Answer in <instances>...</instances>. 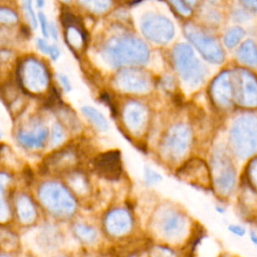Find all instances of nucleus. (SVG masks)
Masks as SVG:
<instances>
[{
    "label": "nucleus",
    "instance_id": "obj_5",
    "mask_svg": "<svg viewBox=\"0 0 257 257\" xmlns=\"http://www.w3.org/2000/svg\"><path fill=\"white\" fill-rule=\"evenodd\" d=\"M45 171H52L56 174H64L74 168L78 162L77 152L71 147H66L57 152H54L44 160Z\"/></svg>",
    "mask_w": 257,
    "mask_h": 257
},
{
    "label": "nucleus",
    "instance_id": "obj_9",
    "mask_svg": "<svg viewBox=\"0 0 257 257\" xmlns=\"http://www.w3.org/2000/svg\"><path fill=\"white\" fill-rule=\"evenodd\" d=\"M15 206L17 217L22 224H31L36 219V208L28 196L18 197Z\"/></svg>",
    "mask_w": 257,
    "mask_h": 257
},
{
    "label": "nucleus",
    "instance_id": "obj_18",
    "mask_svg": "<svg viewBox=\"0 0 257 257\" xmlns=\"http://www.w3.org/2000/svg\"><path fill=\"white\" fill-rule=\"evenodd\" d=\"M243 35H244V30L239 27H235L227 32L225 36V43L227 44V46L232 47L237 44V42L243 37Z\"/></svg>",
    "mask_w": 257,
    "mask_h": 257
},
{
    "label": "nucleus",
    "instance_id": "obj_3",
    "mask_svg": "<svg viewBox=\"0 0 257 257\" xmlns=\"http://www.w3.org/2000/svg\"><path fill=\"white\" fill-rule=\"evenodd\" d=\"M19 85L30 94H38L49 85V73L46 66L35 57H27L19 63L16 70Z\"/></svg>",
    "mask_w": 257,
    "mask_h": 257
},
{
    "label": "nucleus",
    "instance_id": "obj_8",
    "mask_svg": "<svg viewBox=\"0 0 257 257\" xmlns=\"http://www.w3.org/2000/svg\"><path fill=\"white\" fill-rule=\"evenodd\" d=\"M48 138V130L45 126H38L33 132L20 131L17 134L18 143L27 149H40Z\"/></svg>",
    "mask_w": 257,
    "mask_h": 257
},
{
    "label": "nucleus",
    "instance_id": "obj_21",
    "mask_svg": "<svg viewBox=\"0 0 257 257\" xmlns=\"http://www.w3.org/2000/svg\"><path fill=\"white\" fill-rule=\"evenodd\" d=\"M176 10L182 15H189L191 13V7L185 2V0H170Z\"/></svg>",
    "mask_w": 257,
    "mask_h": 257
},
{
    "label": "nucleus",
    "instance_id": "obj_11",
    "mask_svg": "<svg viewBox=\"0 0 257 257\" xmlns=\"http://www.w3.org/2000/svg\"><path fill=\"white\" fill-rule=\"evenodd\" d=\"M82 113L100 131H106L108 125L104 116L95 108L91 106H83L81 108Z\"/></svg>",
    "mask_w": 257,
    "mask_h": 257
},
{
    "label": "nucleus",
    "instance_id": "obj_22",
    "mask_svg": "<svg viewBox=\"0 0 257 257\" xmlns=\"http://www.w3.org/2000/svg\"><path fill=\"white\" fill-rule=\"evenodd\" d=\"M36 45H37L38 49H39L41 52H43L44 54L48 55L50 44H48V42H47L44 38H37V39H36Z\"/></svg>",
    "mask_w": 257,
    "mask_h": 257
},
{
    "label": "nucleus",
    "instance_id": "obj_33",
    "mask_svg": "<svg viewBox=\"0 0 257 257\" xmlns=\"http://www.w3.org/2000/svg\"><path fill=\"white\" fill-rule=\"evenodd\" d=\"M209 1H211V2H214V1H216V0H209Z\"/></svg>",
    "mask_w": 257,
    "mask_h": 257
},
{
    "label": "nucleus",
    "instance_id": "obj_19",
    "mask_svg": "<svg viewBox=\"0 0 257 257\" xmlns=\"http://www.w3.org/2000/svg\"><path fill=\"white\" fill-rule=\"evenodd\" d=\"M64 138V134H63V128L59 123H54L52 126V131H51V145L52 146H57L59 145Z\"/></svg>",
    "mask_w": 257,
    "mask_h": 257
},
{
    "label": "nucleus",
    "instance_id": "obj_1",
    "mask_svg": "<svg viewBox=\"0 0 257 257\" xmlns=\"http://www.w3.org/2000/svg\"><path fill=\"white\" fill-rule=\"evenodd\" d=\"M43 206L58 218H68L75 212L76 203L69 191L60 183L46 182L38 192Z\"/></svg>",
    "mask_w": 257,
    "mask_h": 257
},
{
    "label": "nucleus",
    "instance_id": "obj_7",
    "mask_svg": "<svg viewBox=\"0 0 257 257\" xmlns=\"http://www.w3.org/2000/svg\"><path fill=\"white\" fill-rule=\"evenodd\" d=\"M185 31L187 37L198 47V49L207 58L211 60L222 59V51L215 39L207 36L206 34L192 26H187Z\"/></svg>",
    "mask_w": 257,
    "mask_h": 257
},
{
    "label": "nucleus",
    "instance_id": "obj_15",
    "mask_svg": "<svg viewBox=\"0 0 257 257\" xmlns=\"http://www.w3.org/2000/svg\"><path fill=\"white\" fill-rule=\"evenodd\" d=\"M74 234L79 240L83 242H91L96 236L95 231L85 225H76L74 227Z\"/></svg>",
    "mask_w": 257,
    "mask_h": 257
},
{
    "label": "nucleus",
    "instance_id": "obj_28",
    "mask_svg": "<svg viewBox=\"0 0 257 257\" xmlns=\"http://www.w3.org/2000/svg\"><path fill=\"white\" fill-rule=\"evenodd\" d=\"M24 176H25V180H26V182L29 184L30 182H32V180H33V173L30 171V170H26L25 172H24Z\"/></svg>",
    "mask_w": 257,
    "mask_h": 257
},
{
    "label": "nucleus",
    "instance_id": "obj_12",
    "mask_svg": "<svg viewBox=\"0 0 257 257\" xmlns=\"http://www.w3.org/2000/svg\"><path fill=\"white\" fill-rule=\"evenodd\" d=\"M77 2L86 10L97 14L105 12L111 5V0H77Z\"/></svg>",
    "mask_w": 257,
    "mask_h": 257
},
{
    "label": "nucleus",
    "instance_id": "obj_2",
    "mask_svg": "<svg viewBox=\"0 0 257 257\" xmlns=\"http://www.w3.org/2000/svg\"><path fill=\"white\" fill-rule=\"evenodd\" d=\"M147 55L146 45L134 37L111 38L103 47V56L113 65L128 61H145Z\"/></svg>",
    "mask_w": 257,
    "mask_h": 257
},
{
    "label": "nucleus",
    "instance_id": "obj_25",
    "mask_svg": "<svg viewBox=\"0 0 257 257\" xmlns=\"http://www.w3.org/2000/svg\"><path fill=\"white\" fill-rule=\"evenodd\" d=\"M246 8L251 11L257 12V0H239Z\"/></svg>",
    "mask_w": 257,
    "mask_h": 257
},
{
    "label": "nucleus",
    "instance_id": "obj_14",
    "mask_svg": "<svg viewBox=\"0 0 257 257\" xmlns=\"http://www.w3.org/2000/svg\"><path fill=\"white\" fill-rule=\"evenodd\" d=\"M240 56L244 61H257V49L254 43L251 41H246L240 49Z\"/></svg>",
    "mask_w": 257,
    "mask_h": 257
},
{
    "label": "nucleus",
    "instance_id": "obj_26",
    "mask_svg": "<svg viewBox=\"0 0 257 257\" xmlns=\"http://www.w3.org/2000/svg\"><path fill=\"white\" fill-rule=\"evenodd\" d=\"M48 32H49V36H51L53 38V40H55V41L58 40V31H57V27H56L55 23L49 22Z\"/></svg>",
    "mask_w": 257,
    "mask_h": 257
},
{
    "label": "nucleus",
    "instance_id": "obj_6",
    "mask_svg": "<svg viewBox=\"0 0 257 257\" xmlns=\"http://www.w3.org/2000/svg\"><path fill=\"white\" fill-rule=\"evenodd\" d=\"M93 168L99 176L105 179H117L121 173L119 152L110 151L98 155L93 160Z\"/></svg>",
    "mask_w": 257,
    "mask_h": 257
},
{
    "label": "nucleus",
    "instance_id": "obj_29",
    "mask_svg": "<svg viewBox=\"0 0 257 257\" xmlns=\"http://www.w3.org/2000/svg\"><path fill=\"white\" fill-rule=\"evenodd\" d=\"M230 230H232L235 234H239V235H242L244 233V230L242 228H240V227H237V228L236 227H231Z\"/></svg>",
    "mask_w": 257,
    "mask_h": 257
},
{
    "label": "nucleus",
    "instance_id": "obj_10",
    "mask_svg": "<svg viewBox=\"0 0 257 257\" xmlns=\"http://www.w3.org/2000/svg\"><path fill=\"white\" fill-rule=\"evenodd\" d=\"M64 38L71 49H80L86 42V36L79 22L64 26Z\"/></svg>",
    "mask_w": 257,
    "mask_h": 257
},
{
    "label": "nucleus",
    "instance_id": "obj_20",
    "mask_svg": "<svg viewBox=\"0 0 257 257\" xmlns=\"http://www.w3.org/2000/svg\"><path fill=\"white\" fill-rule=\"evenodd\" d=\"M37 20H38V25L40 26V30H41L42 35L44 36V38H48V36H49V32H48L49 22L47 20L46 15L42 11H39L37 13Z\"/></svg>",
    "mask_w": 257,
    "mask_h": 257
},
{
    "label": "nucleus",
    "instance_id": "obj_23",
    "mask_svg": "<svg viewBox=\"0 0 257 257\" xmlns=\"http://www.w3.org/2000/svg\"><path fill=\"white\" fill-rule=\"evenodd\" d=\"M48 55L50 56V58L52 60L58 59V57L60 56V49L58 48V46L56 44H50Z\"/></svg>",
    "mask_w": 257,
    "mask_h": 257
},
{
    "label": "nucleus",
    "instance_id": "obj_31",
    "mask_svg": "<svg viewBox=\"0 0 257 257\" xmlns=\"http://www.w3.org/2000/svg\"><path fill=\"white\" fill-rule=\"evenodd\" d=\"M185 2L191 7V6H193L194 4H195V2H196V0H185Z\"/></svg>",
    "mask_w": 257,
    "mask_h": 257
},
{
    "label": "nucleus",
    "instance_id": "obj_13",
    "mask_svg": "<svg viewBox=\"0 0 257 257\" xmlns=\"http://www.w3.org/2000/svg\"><path fill=\"white\" fill-rule=\"evenodd\" d=\"M18 20L19 16L15 10L7 6H0V24L14 25Z\"/></svg>",
    "mask_w": 257,
    "mask_h": 257
},
{
    "label": "nucleus",
    "instance_id": "obj_30",
    "mask_svg": "<svg viewBox=\"0 0 257 257\" xmlns=\"http://www.w3.org/2000/svg\"><path fill=\"white\" fill-rule=\"evenodd\" d=\"M35 3H36V7L41 9L45 5V0H35Z\"/></svg>",
    "mask_w": 257,
    "mask_h": 257
},
{
    "label": "nucleus",
    "instance_id": "obj_17",
    "mask_svg": "<svg viewBox=\"0 0 257 257\" xmlns=\"http://www.w3.org/2000/svg\"><path fill=\"white\" fill-rule=\"evenodd\" d=\"M10 219L9 206L5 199L3 185H0V223H5Z\"/></svg>",
    "mask_w": 257,
    "mask_h": 257
},
{
    "label": "nucleus",
    "instance_id": "obj_24",
    "mask_svg": "<svg viewBox=\"0 0 257 257\" xmlns=\"http://www.w3.org/2000/svg\"><path fill=\"white\" fill-rule=\"evenodd\" d=\"M58 78L60 80V83L62 85V87L64 88L65 91H69L71 89V83L68 79V77L64 74H58Z\"/></svg>",
    "mask_w": 257,
    "mask_h": 257
},
{
    "label": "nucleus",
    "instance_id": "obj_27",
    "mask_svg": "<svg viewBox=\"0 0 257 257\" xmlns=\"http://www.w3.org/2000/svg\"><path fill=\"white\" fill-rule=\"evenodd\" d=\"M235 15H236V19H238L239 21H243V20H245L246 18H249V16L247 15V14H245L243 11H236L235 12Z\"/></svg>",
    "mask_w": 257,
    "mask_h": 257
},
{
    "label": "nucleus",
    "instance_id": "obj_4",
    "mask_svg": "<svg viewBox=\"0 0 257 257\" xmlns=\"http://www.w3.org/2000/svg\"><path fill=\"white\" fill-rule=\"evenodd\" d=\"M143 33L155 42H167L174 36V25L166 17L147 14L142 20Z\"/></svg>",
    "mask_w": 257,
    "mask_h": 257
},
{
    "label": "nucleus",
    "instance_id": "obj_34",
    "mask_svg": "<svg viewBox=\"0 0 257 257\" xmlns=\"http://www.w3.org/2000/svg\"><path fill=\"white\" fill-rule=\"evenodd\" d=\"M0 138H1V132H0Z\"/></svg>",
    "mask_w": 257,
    "mask_h": 257
},
{
    "label": "nucleus",
    "instance_id": "obj_16",
    "mask_svg": "<svg viewBox=\"0 0 257 257\" xmlns=\"http://www.w3.org/2000/svg\"><path fill=\"white\" fill-rule=\"evenodd\" d=\"M21 2L31 28L36 29L38 26V20H37V14L33 10V6H32L33 0H21Z\"/></svg>",
    "mask_w": 257,
    "mask_h": 257
},
{
    "label": "nucleus",
    "instance_id": "obj_32",
    "mask_svg": "<svg viewBox=\"0 0 257 257\" xmlns=\"http://www.w3.org/2000/svg\"><path fill=\"white\" fill-rule=\"evenodd\" d=\"M59 1H61V2H63V3H69L71 0H59Z\"/></svg>",
    "mask_w": 257,
    "mask_h": 257
}]
</instances>
